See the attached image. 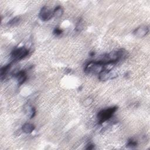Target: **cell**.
Segmentation results:
<instances>
[{"label":"cell","instance_id":"obj_1","mask_svg":"<svg viewBox=\"0 0 150 150\" xmlns=\"http://www.w3.org/2000/svg\"><path fill=\"white\" fill-rule=\"evenodd\" d=\"M106 69V65L98 61H91L85 67V72L86 73L100 74Z\"/></svg>","mask_w":150,"mask_h":150},{"label":"cell","instance_id":"obj_2","mask_svg":"<svg viewBox=\"0 0 150 150\" xmlns=\"http://www.w3.org/2000/svg\"><path fill=\"white\" fill-rule=\"evenodd\" d=\"M118 107L114 106L109 107L106 109H104L99 112L97 114V119L98 123L102 124L103 123L107 122L109 119H110L115 112L117 110Z\"/></svg>","mask_w":150,"mask_h":150},{"label":"cell","instance_id":"obj_3","mask_svg":"<svg viewBox=\"0 0 150 150\" xmlns=\"http://www.w3.org/2000/svg\"><path fill=\"white\" fill-rule=\"evenodd\" d=\"M29 53V50L25 47H21L14 49L11 53V57L15 61H21L26 57Z\"/></svg>","mask_w":150,"mask_h":150},{"label":"cell","instance_id":"obj_4","mask_svg":"<svg viewBox=\"0 0 150 150\" xmlns=\"http://www.w3.org/2000/svg\"><path fill=\"white\" fill-rule=\"evenodd\" d=\"M39 17L42 21H47L54 17L53 11L47 7H44L39 12Z\"/></svg>","mask_w":150,"mask_h":150},{"label":"cell","instance_id":"obj_5","mask_svg":"<svg viewBox=\"0 0 150 150\" xmlns=\"http://www.w3.org/2000/svg\"><path fill=\"white\" fill-rule=\"evenodd\" d=\"M117 76V73L112 71V70H110V71L104 70L102 72L98 74V79L102 81H106L108 80L113 79L116 78Z\"/></svg>","mask_w":150,"mask_h":150},{"label":"cell","instance_id":"obj_6","mask_svg":"<svg viewBox=\"0 0 150 150\" xmlns=\"http://www.w3.org/2000/svg\"><path fill=\"white\" fill-rule=\"evenodd\" d=\"M149 32V28L147 26H141L135 29L133 34L137 38H143Z\"/></svg>","mask_w":150,"mask_h":150},{"label":"cell","instance_id":"obj_7","mask_svg":"<svg viewBox=\"0 0 150 150\" xmlns=\"http://www.w3.org/2000/svg\"><path fill=\"white\" fill-rule=\"evenodd\" d=\"M15 77L17 78L18 84L19 86H21L23 85L27 79V75L26 72L24 71H19V72L17 73L15 75Z\"/></svg>","mask_w":150,"mask_h":150},{"label":"cell","instance_id":"obj_8","mask_svg":"<svg viewBox=\"0 0 150 150\" xmlns=\"http://www.w3.org/2000/svg\"><path fill=\"white\" fill-rule=\"evenodd\" d=\"M35 128V126L31 123H25L22 127V130L26 134L32 133Z\"/></svg>","mask_w":150,"mask_h":150},{"label":"cell","instance_id":"obj_9","mask_svg":"<svg viewBox=\"0 0 150 150\" xmlns=\"http://www.w3.org/2000/svg\"><path fill=\"white\" fill-rule=\"evenodd\" d=\"M25 112L29 116L30 118H34L36 115V109L34 107H31L29 105H27L25 107Z\"/></svg>","mask_w":150,"mask_h":150},{"label":"cell","instance_id":"obj_10","mask_svg":"<svg viewBox=\"0 0 150 150\" xmlns=\"http://www.w3.org/2000/svg\"><path fill=\"white\" fill-rule=\"evenodd\" d=\"M53 13H54V17H55V18H61L63 14V9L61 6L59 5L55 8L54 11H53Z\"/></svg>","mask_w":150,"mask_h":150},{"label":"cell","instance_id":"obj_11","mask_svg":"<svg viewBox=\"0 0 150 150\" xmlns=\"http://www.w3.org/2000/svg\"><path fill=\"white\" fill-rule=\"evenodd\" d=\"M11 66V64H8L1 68L0 70V76H1V80L3 79V77L6 75L7 72H8L9 70L10 69V67Z\"/></svg>","mask_w":150,"mask_h":150},{"label":"cell","instance_id":"obj_12","mask_svg":"<svg viewBox=\"0 0 150 150\" xmlns=\"http://www.w3.org/2000/svg\"><path fill=\"white\" fill-rule=\"evenodd\" d=\"M138 145V143L135 141L133 140V139H130V140H129L126 145V147L127 148H135Z\"/></svg>","mask_w":150,"mask_h":150},{"label":"cell","instance_id":"obj_13","mask_svg":"<svg viewBox=\"0 0 150 150\" xmlns=\"http://www.w3.org/2000/svg\"><path fill=\"white\" fill-rule=\"evenodd\" d=\"M83 25H82V19H79V22H77V24H76V26L75 28V30L77 32H81L82 29H83Z\"/></svg>","mask_w":150,"mask_h":150},{"label":"cell","instance_id":"obj_14","mask_svg":"<svg viewBox=\"0 0 150 150\" xmlns=\"http://www.w3.org/2000/svg\"><path fill=\"white\" fill-rule=\"evenodd\" d=\"M20 19H20V17H16L13 18L11 20V21H9L8 24L9 25H15L16 24H18L19 22Z\"/></svg>","mask_w":150,"mask_h":150},{"label":"cell","instance_id":"obj_15","mask_svg":"<svg viewBox=\"0 0 150 150\" xmlns=\"http://www.w3.org/2000/svg\"><path fill=\"white\" fill-rule=\"evenodd\" d=\"M62 32H63V31L61 29H60L59 28H55L54 30V31H53V34L55 36L61 35L62 34Z\"/></svg>","mask_w":150,"mask_h":150},{"label":"cell","instance_id":"obj_16","mask_svg":"<svg viewBox=\"0 0 150 150\" xmlns=\"http://www.w3.org/2000/svg\"><path fill=\"white\" fill-rule=\"evenodd\" d=\"M93 102V99L92 98H91V97H88L87 98H86L85 102H84V104L86 106H89L91 105Z\"/></svg>","mask_w":150,"mask_h":150},{"label":"cell","instance_id":"obj_17","mask_svg":"<svg viewBox=\"0 0 150 150\" xmlns=\"http://www.w3.org/2000/svg\"><path fill=\"white\" fill-rule=\"evenodd\" d=\"M94 148V145L92 144H89L87 145V147L86 148V149H93Z\"/></svg>","mask_w":150,"mask_h":150},{"label":"cell","instance_id":"obj_18","mask_svg":"<svg viewBox=\"0 0 150 150\" xmlns=\"http://www.w3.org/2000/svg\"><path fill=\"white\" fill-rule=\"evenodd\" d=\"M95 55V52H91L90 53V56H94Z\"/></svg>","mask_w":150,"mask_h":150}]
</instances>
